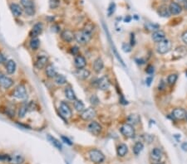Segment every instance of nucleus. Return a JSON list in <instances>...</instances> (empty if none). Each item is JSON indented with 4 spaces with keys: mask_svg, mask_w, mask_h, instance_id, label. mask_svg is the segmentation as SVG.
<instances>
[{
    "mask_svg": "<svg viewBox=\"0 0 187 164\" xmlns=\"http://www.w3.org/2000/svg\"><path fill=\"white\" fill-rule=\"evenodd\" d=\"M92 38V33H89L87 30L83 29L75 33V40L80 45H86L88 44Z\"/></svg>",
    "mask_w": 187,
    "mask_h": 164,
    "instance_id": "f257e3e1",
    "label": "nucleus"
},
{
    "mask_svg": "<svg viewBox=\"0 0 187 164\" xmlns=\"http://www.w3.org/2000/svg\"><path fill=\"white\" fill-rule=\"evenodd\" d=\"M88 156L89 158L92 162H93L94 163H102L105 160V155L101 152L98 149H91L88 152Z\"/></svg>",
    "mask_w": 187,
    "mask_h": 164,
    "instance_id": "f03ea898",
    "label": "nucleus"
},
{
    "mask_svg": "<svg viewBox=\"0 0 187 164\" xmlns=\"http://www.w3.org/2000/svg\"><path fill=\"white\" fill-rule=\"evenodd\" d=\"M172 47V43H171V40L165 38L162 40L161 42H160L156 45V51L160 55H164L167 52H169L171 49Z\"/></svg>",
    "mask_w": 187,
    "mask_h": 164,
    "instance_id": "7ed1b4c3",
    "label": "nucleus"
},
{
    "mask_svg": "<svg viewBox=\"0 0 187 164\" xmlns=\"http://www.w3.org/2000/svg\"><path fill=\"white\" fill-rule=\"evenodd\" d=\"M120 131H121V134L125 138H132L135 137L136 134V131H135V129L134 127L129 124H122L121 127L120 128Z\"/></svg>",
    "mask_w": 187,
    "mask_h": 164,
    "instance_id": "20e7f679",
    "label": "nucleus"
},
{
    "mask_svg": "<svg viewBox=\"0 0 187 164\" xmlns=\"http://www.w3.org/2000/svg\"><path fill=\"white\" fill-rule=\"evenodd\" d=\"M13 95V97L18 99H22V100L26 99L28 98V93L26 90V87L23 85H18L14 89Z\"/></svg>",
    "mask_w": 187,
    "mask_h": 164,
    "instance_id": "39448f33",
    "label": "nucleus"
},
{
    "mask_svg": "<svg viewBox=\"0 0 187 164\" xmlns=\"http://www.w3.org/2000/svg\"><path fill=\"white\" fill-rule=\"evenodd\" d=\"M21 5L24 8V11L28 16H33L35 13V7L33 0H21Z\"/></svg>",
    "mask_w": 187,
    "mask_h": 164,
    "instance_id": "423d86ee",
    "label": "nucleus"
},
{
    "mask_svg": "<svg viewBox=\"0 0 187 164\" xmlns=\"http://www.w3.org/2000/svg\"><path fill=\"white\" fill-rule=\"evenodd\" d=\"M96 116H97V111L93 107L85 109L84 111L81 113V119L85 121L92 120Z\"/></svg>",
    "mask_w": 187,
    "mask_h": 164,
    "instance_id": "0eeeda50",
    "label": "nucleus"
},
{
    "mask_svg": "<svg viewBox=\"0 0 187 164\" xmlns=\"http://www.w3.org/2000/svg\"><path fill=\"white\" fill-rule=\"evenodd\" d=\"M59 110H60L61 115L62 117H64L65 119H70L72 115V111L71 107L69 106V104H67L66 102H62L60 104V107H59Z\"/></svg>",
    "mask_w": 187,
    "mask_h": 164,
    "instance_id": "6e6552de",
    "label": "nucleus"
},
{
    "mask_svg": "<svg viewBox=\"0 0 187 164\" xmlns=\"http://www.w3.org/2000/svg\"><path fill=\"white\" fill-rule=\"evenodd\" d=\"M88 130L93 135H99L102 130V127L97 121H92L88 126Z\"/></svg>",
    "mask_w": 187,
    "mask_h": 164,
    "instance_id": "1a4fd4ad",
    "label": "nucleus"
},
{
    "mask_svg": "<svg viewBox=\"0 0 187 164\" xmlns=\"http://www.w3.org/2000/svg\"><path fill=\"white\" fill-rule=\"evenodd\" d=\"M96 84H97V87L98 88L99 90H108L109 87H110V81H109V79H108V77L104 76L101 77L100 79H98L97 82H96Z\"/></svg>",
    "mask_w": 187,
    "mask_h": 164,
    "instance_id": "9d476101",
    "label": "nucleus"
},
{
    "mask_svg": "<svg viewBox=\"0 0 187 164\" xmlns=\"http://www.w3.org/2000/svg\"><path fill=\"white\" fill-rule=\"evenodd\" d=\"M13 85V81L10 77L7 76L4 73L0 72V86L4 89H9Z\"/></svg>",
    "mask_w": 187,
    "mask_h": 164,
    "instance_id": "9b49d317",
    "label": "nucleus"
},
{
    "mask_svg": "<svg viewBox=\"0 0 187 164\" xmlns=\"http://www.w3.org/2000/svg\"><path fill=\"white\" fill-rule=\"evenodd\" d=\"M61 38L65 42H72L73 40H75V33L72 30L65 29L61 33Z\"/></svg>",
    "mask_w": 187,
    "mask_h": 164,
    "instance_id": "f8f14e48",
    "label": "nucleus"
},
{
    "mask_svg": "<svg viewBox=\"0 0 187 164\" xmlns=\"http://www.w3.org/2000/svg\"><path fill=\"white\" fill-rule=\"evenodd\" d=\"M43 25L42 22H37L36 24H34V26L33 27V28L31 29L30 31V37L32 38H38L41 33H43Z\"/></svg>",
    "mask_w": 187,
    "mask_h": 164,
    "instance_id": "ddd939ff",
    "label": "nucleus"
},
{
    "mask_svg": "<svg viewBox=\"0 0 187 164\" xmlns=\"http://www.w3.org/2000/svg\"><path fill=\"white\" fill-rule=\"evenodd\" d=\"M48 57L47 56L43 55V56H39L38 57V59L35 61L34 66L37 69L42 70L48 66Z\"/></svg>",
    "mask_w": 187,
    "mask_h": 164,
    "instance_id": "4468645a",
    "label": "nucleus"
},
{
    "mask_svg": "<svg viewBox=\"0 0 187 164\" xmlns=\"http://www.w3.org/2000/svg\"><path fill=\"white\" fill-rule=\"evenodd\" d=\"M74 66L77 69L85 68L87 66V60L82 55H77L74 58Z\"/></svg>",
    "mask_w": 187,
    "mask_h": 164,
    "instance_id": "2eb2a0df",
    "label": "nucleus"
},
{
    "mask_svg": "<svg viewBox=\"0 0 187 164\" xmlns=\"http://www.w3.org/2000/svg\"><path fill=\"white\" fill-rule=\"evenodd\" d=\"M171 115H172V117L175 118L177 120H182L186 119V111L182 108H176L175 109H173Z\"/></svg>",
    "mask_w": 187,
    "mask_h": 164,
    "instance_id": "dca6fc26",
    "label": "nucleus"
},
{
    "mask_svg": "<svg viewBox=\"0 0 187 164\" xmlns=\"http://www.w3.org/2000/svg\"><path fill=\"white\" fill-rule=\"evenodd\" d=\"M162 151L158 148H155L151 152V158L154 163H159L162 158Z\"/></svg>",
    "mask_w": 187,
    "mask_h": 164,
    "instance_id": "f3484780",
    "label": "nucleus"
},
{
    "mask_svg": "<svg viewBox=\"0 0 187 164\" xmlns=\"http://www.w3.org/2000/svg\"><path fill=\"white\" fill-rule=\"evenodd\" d=\"M75 76L80 79V80H86L88 77L90 76L91 72L89 70L86 69V68H82V69H77L75 72H74Z\"/></svg>",
    "mask_w": 187,
    "mask_h": 164,
    "instance_id": "a211bd4d",
    "label": "nucleus"
},
{
    "mask_svg": "<svg viewBox=\"0 0 187 164\" xmlns=\"http://www.w3.org/2000/svg\"><path fill=\"white\" fill-rule=\"evenodd\" d=\"M168 8L171 14L172 15H178L182 12V7L176 2H172Z\"/></svg>",
    "mask_w": 187,
    "mask_h": 164,
    "instance_id": "6ab92c4d",
    "label": "nucleus"
},
{
    "mask_svg": "<svg viewBox=\"0 0 187 164\" xmlns=\"http://www.w3.org/2000/svg\"><path fill=\"white\" fill-rule=\"evenodd\" d=\"M151 38L155 42L158 43L165 38V33L162 30H156L151 35Z\"/></svg>",
    "mask_w": 187,
    "mask_h": 164,
    "instance_id": "aec40b11",
    "label": "nucleus"
},
{
    "mask_svg": "<svg viewBox=\"0 0 187 164\" xmlns=\"http://www.w3.org/2000/svg\"><path fill=\"white\" fill-rule=\"evenodd\" d=\"M6 71L8 74L9 75H13L15 73L17 69V65L16 62L14 61L13 60H8L7 62H6Z\"/></svg>",
    "mask_w": 187,
    "mask_h": 164,
    "instance_id": "412c9836",
    "label": "nucleus"
},
{
    "mask_svg": "<svg viewBox=\"0 0 187 164\" xmlns=\"http://www.w3.org/2000/svg\"><path fill=\"white\" fill-rule=\"evenodd\" d=\"M104 68V62L102 58H97L93 62V70L96 73H100Z\"/></svg>",
    "mask_w": 187,
    "mask_h": 164,
    "instance_id": "4be33fe9",
    "label": "nucleus"
},
{
    "mask_svg": "<svg viewBox=\"0 0 187 164\" xmlns=\"http://www.w3.org/2000/svg\"><path fill=\"white\" fill-rule=\"evenodd\" d=\"M45 72H46V75L48 78L51 79H53L55 78V76L57 75V72L56 71L55 67L53 66L52 64H49L45 67Z\"/></svg>",
    "mask_w": 187,
    "mask_h": 164,
    "instance_id": "5701e85b",
    "label": "nucleus"
},
{
    "mask_svg": "<svg viewBox=\"0 0 187 164\" xmlns=\"http://www.w3.org/2000/svg\"><path fill=\"white\" fill-rule=\"evenodd\" d=\"M10 10H11L13 15L16 17H18L22 15V9L21 6L17 4V3H12L10 5Z\"/></svg>",
    "mask_w": 187,
    "mask_h": 164,
    "instance_id": "b1692460",
    "label": "nucleus"
},
{
    "mask_svg": "<svg viewBox=\"0 0 187 164\" xmlns=\"http://www.w3.org/2000/svg\"><path fill=\"white\" fill-rule=\"evenodd\" d=\"M8 162L11 164H22L24 162V158L20 154H13L9 156Z\"/></svg>",
    "mask_w": 187,
    "mask_h": 164,
    "instance_id": "393cba45",
    "label": "nucleus"
},
{
    "mask_svg": "<svg viewBox=\"0 0 187 164\" xmlns=\"http://www.w3.org/2000/svg\"><path fill=\"white\" fill-rule=\"evenodd\" d=\"M140 121H141V117H140V115H137V114H132L127 117V124L132 126L138 124L140 123Z\"/></svg>",
    "mask_w": 187,
    "mask_h": 164,
    "instance_id": "a878e982",
    "label": "nucleus"
},
{
    "mask_svg": "<svg viewBox=\"0 0 187 164\" xmlns=\"http://www.w3.org/2000/svg\"><path fill=\"white\" fill-rule=\"evenodd\" d=\"M64 93H65V96L67 99L69 100H72L74 101L77 99V96H76V94L74 92V90H72V88L71 86H67L65 88V90H64Z\"/></svg>",
    "mask_w": 187,
    "mask_h": 164,
    "instance_id": "bb28decb",
    "label": "nucleus"
},
{
    "mask_svg": "<svg viewBox=\"0 0 187 164\" xmlns=\"http://www.w3.org/2000/svg\"><path fill=\"white\" fill-rule=\"evenodd\" d=\"M157 13L160 17H168L171 15V13L169 10V8L166 5H161L158 8V10Z\"/></svg>",
    "mask_w": 187,
    "mask_h": 164,
    "instance_id": "cd10ccee",
    "label": "nucleus"
},
{
    "mask_svg": "<svg viewBox=\"0 0 187 164\" xmlns=\"http://www.w3.org/2000/svg\"><path fill=\"white\" fill-rule=\"evenodd\" d=\"M128 152V147L125 143H121L117 148H116V153L119 157H125Z\"/></svg>",
    "mask_w": 187,
    "mask_h": 164,
    "instance_id": "c85d7f7f",
    "label": "nucleus"
},
{
    "mask_svg": "<svg viewBox=\"0 0 187 164\" xmlns=\"http://www.w3.org/2000/svg\"><path fill=\"white\" fill-rule=\"evenodd\" d=\"M73 106H74L75 110L77 112H78V113H82L83 111H84V109H85V104H83V102L82 100H79V99L74 100Z\"/></svg>",
    "mask_w": 187,
    "mask_h": 164,
    "instance_id": "c756f323",
    "label": "nucleus"
},
{
    "mask_svg": "<svg viewBox=\"0 0 187 164\" xmlns=\"http://www.w3.org/2000/svg\"><path fill=\"white\" fill-rule=\"evenodd\" d=\"M28 104H26V103L22 104V105L19 107V109H18V118H20V119L24 118V116L26 115V114H27V112H28Z\"/></svg>",
    "mask_w": 187,
    "mask_h": 164,
    "instance_id": "7c9ffc66",
    "label": "nucleus"
},
{
    "mask_svg": "<svg viewBox=\"0 0 187 164\" xmlns=\"http://www.w3.org/2000/svg\"><path fill=\"white\" fill-rule=\"evenodd\" d=\"M48 139L56 148H57L58 150H62V143L60 142L59 140H57L56 138L54 137L51 136V135H48Z\"/></svg>",
    "mask_w": 187,
    "mask_h": 164,
    "instance_id": "2f4dec72",
    "label": "nucleus"
},
{
    "mask_svg": "<svg viewBox=\"0 0 187 164\" xmlns=\"http://www.w3.org/2000/svg\"><path fill=\"white\" fill-rule=\"evenodd\" d=\"M54 80H55L56 84L58 85H63L67 84V82L66 76L63 75H61V74H57L54 78Z\"/></svg>",
    "mask_w": 187,
    "mask_h": 164,
    "instance_id": "473e14b6",
    "label": "nucleus"
},
{
    "mask_svg": "<svg viewBox=\"0 0 187 164\" xmlns=\"http://www.w3.org/2000/svg\"><path fill=\"white\" fill-rule=\"evenodd\" d=\"M143 148V143L141 142H137L135 143V145H134V147L132 148V150H133V153H134L135 155H139L140 153L142 152Z\"/></svg>",
    "mask_w": 187,
    "mask_h": 164,
    "instance_id": "72a5a7b5",
    "label": "nucleus"
},
{
    "mask_svg": "<svg viewBox=\"0 0 187 164\" xmlns=\"http://www.w3.org/2000/svg\"><path fill=\"white\" fill-rule=\"evenodd\" d=\"M39 46H40V41L38 38H34L31 39L30 42H29V47L33 51H36L39 49Z\"/></svg>",
    "mask_w": 187,
    "mask_h": 164,
    "instance_id": "f704fd0d",
    "label": "nucleus"
},
{
    "mask_svg": "<svg viewBox=\"0 0 187 164\" xmlns=\"http://www.w3.org/2000/svg\"><path fill=\"white\" fill-rule=\"evenodd\" d=\"M177 79H178L177 74H171V75H169L168 77H167V83H168V85H174L176 84V82L177 81Z\"/></svg>",
    "mask_w": 187,
    "mask_h": 164,
    "instance_id": "c9c22d12",
    "label": "nucleus"
},
{
    "mask_svg": "<svg viewBox=\"0 0 187 164\" xmlns=\"http://www.w3.org/2000/svg\"><path fill=\"white\" fill-rule=\"evenodd\" d=\"M187 48L186 47H178V48H176V51H175V52H178V54H175L176 56H178L179 57H181V56H186L187 54Z\"/></svg>",
    "mask_w": 187,
    "mask_h": 164,
    "instance_id": "e433bc0d",
    "label": "nucleus"
},
{
    "mask_svg": "<svg viewBox=\"0 0 187 164\" xmlns=\"http://www.w3.org/2000/svg\"><path fill=\"white\" fill-rule=\"evenodd\" d=\"M116 11V3H111L108 8H107V10H106V13H107V16L111 17L114 14V13Z\"/></svg>",
    "mask_w": 187,
    "mask_h": 164,
    "instance_id": "4c0bfd02",
    "label": "nucleus"
},
{
    "mask_svg": "<svg viewBox=\"0 0 187 164\" xmlns=\"http://www.w3.org/2000/svg\"><path fill=\"white\" fill-rule=\"evenodd\" d=\"M60 4V1L59 0H50L49 1V6L51 8H57Z\"/></svg>",
    "mask_w": 187,
    "mask_h": 164,
    "instance_id": "58836bf2",
    "label": "nucleus"
},
{
    "mask_svg": "<svg viewBox=\"0 0 187 164\" xmlns=\"http://www.w3.org/2000/svg\"><path fill=\"white\" fill-rule=\"evenodd\" d=\"M90 102H91V104H92V105H97V104H98V103H99V99H98V98L95 95H92L91 96V98H90Z\"/></svg>",
    "mask_w": 187,
    "mask_h": 164,
    "instance_id": "ea45409f",
    "label": "nucleus"
},
{
    "mask_svg": "<svg viewBox=\"0 0 187 164\" xmlns=\"http://www.w3.org/2000/svg\"><path fill=\"white\" fill-rule=\"evenodd\" d=\"M122 49L125 52H130L132 51V45L129 43L122 44Z\"/></svg>",
    "mask_w": 187,
    "mask_h": 164,
    "instance_id": "a19ab883",
    "label": "nucleus"
},
{
    "mask_svg": "<svg viewBox=\"0 0 187 164\" xmlns=\"http://www.w3.org/2000/svg\"><path fill=\"white\" fill-rule=\"evenodd\" d=\"M146 28L148 29V30H153V31H156V30H158V28H159V27L157 26V25H152V24H151V23H149V24H147L146 25Z\"/></svg>",
    "mask_w": 187,
    "mask_h": 164,
    "instance_id": "79ce46f5",
    "label": "nucleus"
},
{
    "mask_svg": "<svg viewBox=\"0 0 187 164\" xmlns=\"http://www.w3.org/2000/svg\"><path fill=\"white\" fill-rule=\"evenodd\" d=\"M71 53L74 56H77L79 53V48L77 47H72L71 48Z\"/></svg>",
    "mask_w": 187,
    "mask_h": 164,
    "instance_id": "37998d69",
    "label": "nucleus"
},
{
    "mask_svg": "<svg viewBox=\"0 0 187 164\" xmlns=\"http://www.w3.org/2000/svg\"><path fill=\"white\" fill-rule=\"evenodd\" d=\"M146 71L148 73L149 75H151V74H153V73H154V66H147V68H146Z\"/></svg>",
    "mask_w": 187,
    "mask_h": 164,
    "instance_id": "c03bdc74",
    "label": "nucleus"
},
{
    "mask_svg": "<svg viewBox=\"0 0 187 164\" xmlns=\"http://www.w3.org/2000/svg\"><path fill=\"white\" fill-rule=\"evenodd\" d=\"M62 141L65 142V143H67V144H68V145H72V142L68 138L62 136Z\"/></svg>",
    "mask_w": 187,
    "mask_h": 164,
    "instance_id": "a18cd8bd",
    "label": "nucleus"
},
{
    "mask_svg": "<svg viewBox=\"0 0 187 164\" xmlns=\"http://www.w3.org/2000/svg\"><path fill=\"white\" fill-rule=\"evenodd\" d=\"M181 38H182V41H183V42H185V43L187 45V31L183 33Z\"/></svg>",
    "mask_w": 187,
    "mask_h": 164,
    "instance_id": "49530a36",
    "label": "nucleus"
},
{
    "mask_svg": "<svg viewBox=\"0 0 187 164\" xmlns=\"http://www.w3.org/2000/svg\"><path fill=\"white\" fill-rule=\"evenodd\" d=\"M6 61V58L5 56H4V55L2 54L1 52H0V64H4V62Z\"/></svg>",
    "mask_w": 187,
    "mask_h": 164,
    "instance_id": "de8ad7c7",
    "label": "nucleus"
},
{
    "mask_svg": "<svg viewBox=\"0 0 187 164\" xmlns=\"http://www.w3.org/2000/svg\"><path fill=\"white\" fill-rule=\"evenodd\" d=\"M181 149L183 151H185V152H187V142H182Z\"/></svg>",
    "mask_w": 187,
    "mask_h": 164,
    "instance_id": "09e8293b",
    "label": "nucleus"
},
{
    "mask_svg": "<svg viewBox=\"0 0 187 164\" xmlns=\"http://www.w3.org/2000/svg\"><path fill=\"white\" fill-rule=\"evenodd\" d=\"M146 84H147V85H151V83L152 81V77H148V78H146Z\"/></svg>",
    "mask_w": 187,
    "mask_h": 164,
    "instance_id": "8fccbe9b",
    "label": "nucleus"
},
{
    "mask_svg": "<svg viewBox=\"0 0 187 164\" xmlns=\"http://www.w3.org/2000/svg\"><path fill=\"white\" fill-rule=\"evenodd\" d=\"M184 7H185V8L187 10V0L185 1V4H184Z\"/></svg>",
    "mask_w": 187,
    "mask_h": 164,
    "instance_id": "3c124183",
    "label": "nucleus"
},
{
    "mask_svg": "<svg viewBox=\"0 0 187 164\" xmlns=\"http://www.w3.org/2000/svg\"><path fill=\"white\" fill-rule=\"evenodd\" d=\"M178 2H185L186 0H177Z\"/></svg>",
    "mask_w": 187,
    "mask_h": 164,
    "instance_id": "603ef678",
    "label": "nucleus"
},
{
    "mask_svg": "<svg viewBox=\"0 0 187 164\" xmlns=\"http://www.w3.org/2000/svg\"><path fill=\"white\" fill-rule=\"evenodd\" d=\"M186 120H187V112H186Z\"/></svg>",
    "mask_w": 187,
    "mask_h": 164,
    "instance_id": "864d4df0",
    "label": "nucleus"
}]
</instances>
